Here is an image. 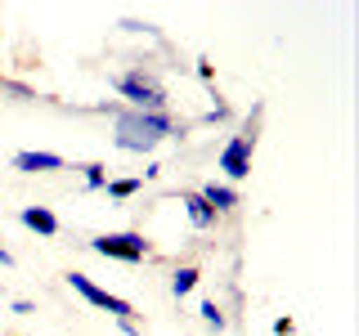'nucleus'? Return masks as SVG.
<instances>
[{
  "label": "nucleus",
  "mask_w": 359,
  "mask_h": 336,
  "mask_svg": "<svg viewBox=\"0 0 359 336\" xmlns=\"http://www.w3.org/2000/svg\"><path fill=\"white\" fill-rule=\"evenodd\" d=\"M194 126L175 121V112H135V108H117L112 117V144L121 153H135V157H149L157 153L166 139H184Z\"/></svg>",
  "instance_id": "obj_1"
},
{
  "label": "nucleus",
  "mask_w": 359,
  "mask_h": 336,
  "mask_svg": "<svg viewBox=\"0 0 359 336\" xmlns=\"http://www.w3.org/2000/svg\"><path fill=\"white\" fill-rule=\"evenodd\" d=\"M108 85L117 90V104H121V108H135V112H171L166 85L157 81V72L149 67V59H135L130 67L112 72Z\"/></svg>",
  "instance_id": "obj_2"
},
{
  "label": "nucleus",
  "mask_w": 359,
  "mask_h": 336,
  "mask_svg": "<svg viewBox=\"0 0 359 336\" xmlns=\"http://www.w3.org/2000/svg\"><path fill=\"white\" fill-rule=\"evenodd\" d=\"M95 255H104V260H121V265H149L153 260V246L144 233L135 229H121V233H95V238L86 242Z\"/></svg>",
  "instance_id": "obj_3"
},
{
  "label": "nucleus",
  "mask_w": 359,
  "mask_h": 336,
  "mask_svg": "<svg viewBox=\"0 0 359 336\" xmlns=\"http://www.w3.org/2000/svg\"><path fill=\"white\" fill-rule=\"evenodd\" d=\"M252 157H256V139H247V134L233 130L229 139H224V148L216 153V171L224 175V184H243V179L252 175Z\"/></svg>",
  "instance_id": "obj_4"
},
{
  "label": "nucleus",
  "mask_w": 359,
  "mask_h": 336,
  "mask_svg": "<svg viewBox=\"0 0 359 336\" xmlns=\"http://www.w3.org/2000/svg\"><path fill=\"white\" fill-rule=\"evenodd\" d=\"M67 287H72L86 305L104 309V314H112V318H130V314H135V305H130L126 296H112L108 287H99L95 278H86V274H67Z\"/></svg>",
  "instance_id": "obj_5"
},
{
  "label": "nucleus",
  "mask_w": 359,
  "mask_h": 336,
  "mask_svg": "<svg viewBox=\"0 0 359 336\" xmlns=\"http://www.w3.org/2000/svg\"><path fill=\"white\" fill-rule=\"evenodd\" d=\"M198 197L207 202L211 211H216V220H224V216H233V211L243 206V197H238V188L233 184H224V179H207V184L198 188Z\"/></svg>",
  "instance_id": "obj_6"
},
{
  "label": "nucleus",
  "mask_w": 359,
  "mask_h": 336,
  "mask_svg": "<svg viewBox=\"0 0 359 336\" xmlns=\"http://www.w3.org/2000/svg\"><path fill=\"white\" fill-rule=\"evenodd\" d=\"M9 166H14L18 175H50V171H63V157L45 153V148H27V153H14Z\"/></svg>",
  "instance_id": "obj_7"
},
{
  "label": "nucleus",
  "mask_w": 359,
  "mask_h": 336,
  "mask_svg": "<svg viewBox=\"0 0 359 336\" xmlns=\"http://www.w3.org/2000/svg\"><path fill=\"white\" fill-rule=\"evenodd\" d=\"M18 224L22 229H32L36 238H59V216H54L50 206H18Z\"/></svg>",
  "instance_id": "obj_8"
},
{
  "label": "nucleus",
  "mask_w": 359,
  "mask_h": 336,
  "mask_svg": "<svg viewBox=\"0 0 359 336\" xmlns=\"http://www.w3.org/2000/svg\"><path fill=\"white\" fill-rule=\"evenodd\" d=\"M180 206H184V216H189V224H194L198 233L216 229V211H211L207 202L198 197V188H184V193H180Z\"/></svg>",
  "instance_id": "obj_9"
},
{
  "label": "nucleus",
  "mask_w": 359,
  "mask_h": 336,
  "mask_svg": "<svg viewBox=\"0 0 359 336\" xmlns=\"http://www.w3.org/2000/svg\"><path fill=\"white\" fill-rule=\"evenodd\" d=\"M144 188V179L140 175H108V184H104V193L112 197V202H130L135 193Z\"/></svg>",
  "instance_id": "obj_10"
},
{
  "label": "nucleus",
  "mask_w": 359,
  "mask_h": 336,
  "mask_svg": "<svg viewBox=\"0 0 359 336\" xmlns=\"http://www.w3.org/2000/svg\"><path fill=\"white\" fill-rule=\"evenodd\" d=\"M198 283H202L198 265H175V269H171V296H175V300H184Z\"/></svg>",
  "instance_id": "obj_11"
},
{
  "label": "nucleus",
  "mask_w": 359,
  "mask_h": 336,
  "mask_svg": "<svg viewBox=\"0 0 359 336\" xmlns=\"http://www.w3.org/2000/svg\"><path fill=\"white\" fill-rule=\"evenodd\" d=\"M198 318H202V328L216 332V336L229 328V314H224V305H216V300H202V305H198Z\"/></svg>",
  "instance_id": "obj_12"
},
{
  "label": "nucleus",
  "mask_w": 359,
  "mask_h": 336,
  "mask_svg": "<svg viewBox=\"0 0 359 336\" xmlns=\"http://www.w3.org/2000/svg\"><path fill=\"white\" fill-rule=\"evenodd\" d=\"M0 94L14 99V104H36V99H41L27 81H14V76H5V72H0Z\"/></svg>",
  "instance_id": "obj_13"
},
{
  "label": "nucleus",
  "mask_w": 359,
  "mask_h": 336,
  "mask_svg": "<svg viewBox=\"0 0 359 336\" xmlns=\"http://www.w3.org/2000/svg\"><path fill=\"white\" fill-rule=\"evenodd\" d=\"M76 171H81L86 193H104V184H108V166L104 162H86V166H76Z\"/></svg>",
  "instance_id": "obj_14"
},
{
  "label": "nucleus",
  "mask_w": 359,
  "mask_h": 336,
  "mask_svg": "<svg viewBox=\"0 0 359 336\" xmlns=\"http://www.w3.org/2000/svg\"><path fill=\"white\" fill-rule=\"evenodd\" d=\"M224 121H233V104H229V99H220V94H216V104H211L207 112H202V117L194 121V126H224Z\"/></svg>",
  "instance_id": "obj_15"
},
{
  "label": "nucleus",
  "mask_w": 359,
  "mask_h": 336,
  "mask_svg": "<svg viewBox=\"0 0 359 336\" xmlns=\"http://www.w3.org/2000/svg\"><path fill=\"white\" fill-rule=\"evenodd\" d=\"M261 117H265V99H256V104H252V112L243 117L238 134H247V139H261Z\"/></svg>",
  "instance_id": "obj_16"
},
{
  "label": "nucleus",
  "mask_w": 359,
  "mask_h": 336,
  "mask_svg": "<svg viewBox=\"0 0 359 336\" xmlns=\"http://www.w3.org/2000/svg\"><path fill=\"white\" fill-rule=\"evenodd\" d=\"M194 76H198L202 85L216 90V63H211V59H194Z\"/></svg>",
  "instance_id": "obj_17"
},
{
  "label": "nucleus",
  "mask_w": 359,
  "mask_h": 336,
  "mask_svg": "<svg viewBox=\"0 0 359 336\" xmlns=\"http://www.w3.org/2000/svg\"><path fill=\"white\" fill-rule=\"evenodd\" d=\"M121 31H135V36H140V31H144V36H157L153 22H140V18H121Z\"/></svg>",
  "instance_id": "obj_18"
},
{
  "label": "nucleus",
  "mask_w": 359,
  "mask_h": 336,
  "mask_svg": "<svg viewBox=\"0 0 359 336\" xmlns=\"http://www.w3.org/2000/svg\"><path fill=\"white\" fill-rule=\"evenodd\" d=\"M112 323H117V332H121V336H144V328L135 323V314H130V318H112Z\"/></svg>",
  "instance_id": "obj_19"
},
{
  "label": "nucleus",
  "mask_w": 359,
  "mask_h": 336,
  "mask_svg": "<svg viewBox=\"0 0 359 336\" xmlns=\"http://www.w3.org/2000/svg\"><path fill=\"white\" fill-rule=\"evenodd\" d=\"M292 332H297V323H292L287 314H278V318H274V336H292Z\"/></svg>",
  "instance_id": "obj_20"
},
{
  "label": "nucleus",
  "mask_w": 359,
  "mask_h": 336,
  "mask_svg": "<svg viewBox=\"0 0 359 336\" xmlns=\"http://www.w3.org/2000/svg\"><path fill=\"white\" fill-rule=\"evenodd\" d=\"M9 309L14 314H36V300H9Z\"/></svg>",
  "instance_id": "obj_21"
},
{
  "label": "nucleus",
  "mask_w": 359,
  "mask_h": 336,
  "mask_svg": "<svg viewBox=\"0 0 359 336\" xmlns=\"http://www.w3.org/2000/svg\"><path fill=\"white\" fill-rule=\"evenodd\" d=\"M157 175H162V166H157V162H149V166H144V171H140V179H149V184H153Z\"/></svg>",
  "instance_id": "obj_22"
},
{
  "label": "nucleus",
  "mask_w": 359,
  "mask_h": 336,
  "mask_svg": "<svg viewBox=\"0 0 359 336\" xmlns=\"http://www.w3.org/2000/svg\"><path fill=\"white\" fill-rule=\"evenodd\" d=\"M0 269H14V255H9L5 246H0Z\"/></svg>",
  "instance_id": "obj_23"
},
{
  "label": "nucleus",
  "mask_w": 359,
  "mask_h": 336,
  "mask_svg": "<svg viewBox=\"0 0 359 336\" xmlns=\"http://www.w3.org/2000/svg\"><path fill=\"white\" fill-rule=\"evenodd\" d=\"M0 287H5V283H0Z\"/></svg>",
  "instance_id": "obj_24"
}]
</instances>
